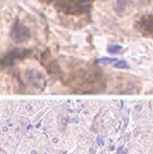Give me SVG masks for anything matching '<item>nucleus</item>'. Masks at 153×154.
<instances>
[{"label": "nucleus", "mask_w": 153, "mask_h": 154, "mask_svg": "<svg viewBox=\"0 0 153 154\" xmlns=\"http://www.w3.org/2000/svg\"><path fill=\"white\" fill-rule=\"evenodd\" d=\"M128 154H153V125H139L129 143Z\"/></svg>", "instance_id": "f257e3e1"}, {"label": "nucleus", "mask_w": 153, "mask_h": 154, "mask_svg": "<svg viewBox=\"0 0 153 154\" xmlns=\"http://www.w3.org/2000/svg\"><path fill=\"white\" fill-rule=\"evenodd\" d=\"M66 14L86 13L96 0H43Z\"/></svg>", "instance_id": "f03ea898"}, {"label": "nucleus", "mask_w": 153, "mask_h": 154, "mask_svg": "<svg viewBox=\"0 0 153 154\" xmlns=\"http://www.w3.org/2000/svg\"><path fill=\"white\" fill-rule=\"evenodd\" d=\"M136 28L144 35L153 37V14L152 16H144L136 23Z\"/></svg>", "instance_id": "7ed1b4c3"}, {"label": "nucleus", "mask_w": 153, "mask_h": 154, "mask_svg": "<svg viewBox=\"0 0 153 154\" xmlns=\"http://www.w3.org/2000/svg\"><path fill=\"white\" fill-rule=\"evenodd\" d=\"M13 36L16 37V39H18V41H19V39H24L25 37L29 36V31H28L24 26L17 24V25L14 26V29H13Z\"/></svg>", "instance_id": "20e7f679"}]
</instances>
